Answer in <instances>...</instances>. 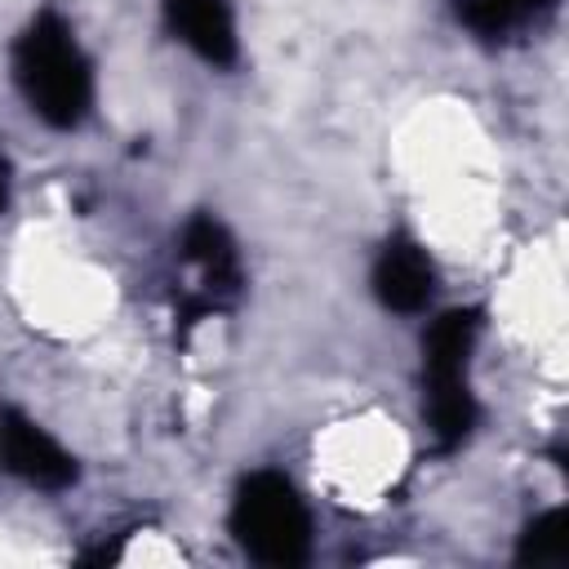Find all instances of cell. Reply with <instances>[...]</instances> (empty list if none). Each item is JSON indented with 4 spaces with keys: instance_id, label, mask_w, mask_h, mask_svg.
Returning <instances> with one entry per match:
<instances>
[{
    "instance_id": "1",
    "label": "cell",
    "mask_w": 569,
    "mask_h": 569,
    "mask_svg": "<svg viewBox=\"0 0 569 569\" xmlns=\"http://www.w3.org/2000/svg\"><path fill=\"white\" fill-rule=\"evenodd\" d=\"M244 525H249L253 547L267 556H280V560L293 556V547L302 542V511L284 485H271L267 493L244 498Z\"/></svg>"
}]
</instances>
